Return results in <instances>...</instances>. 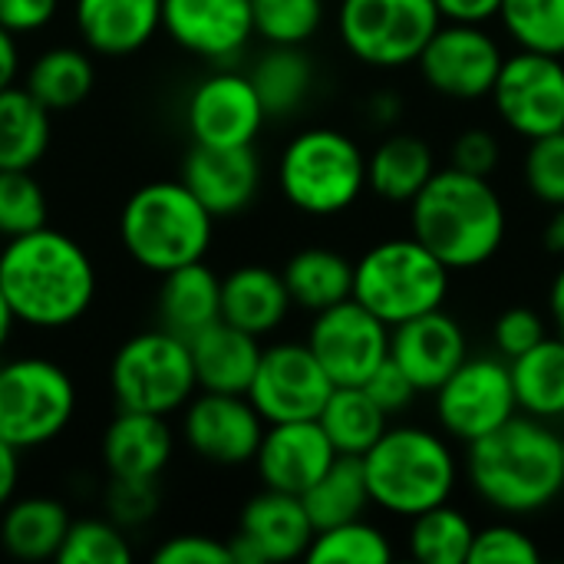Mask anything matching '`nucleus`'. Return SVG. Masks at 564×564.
Wrapping results in <instances>:
<instances>
[{
    "label": "nucleus",
    "instance_id": "1",
    "mask_svg": "<svg viewBox=\"0 0 564 564\" xmlns=\"http://www.w3.org/2000/svg\"><path fill=\"white\" fill-rule=\"evenodd\" d=\"M0 288L17 324L63 330L86 317L96 301L99 274L89 251L59 228H36L3 241Z\"/></svg>",
    "mask_w": 564,
    "mask_h": 564
},
{
    "label": "nucleus",
    "instance_id": "2",
    "mask_svg": "<svg viewBox=\"0 0 564 564\" xmlns=\"http://www.w3.org/2000/svg\"><path fill=\"white\" fill-rule=\"evenodd\" d=\"M466 476L473 492L509 519L545 512L564 492L562 433L545 420L516 413L469 446Z\"/></svg>",
    "mask_w": 564,
    "mask_h": 564
},
{
    "label": "nucleus",
    "instance_id": "3",
    "mask_svg": "<svg viewBox=\"0 0 564 564\" xmlns=\"http://www.w3.org/2000/svg\"><path fill=\"white\" fill-rule=\"evenodd\" d=\"M410 235L423 241L449 271L489 264L509 235L506 202L486 175L456 165L436 169L410 202Z\"/></svg>",
    "mask_w": 564,
    "mask_h": 564
},
{
    "label": "nucleus",
    "instance_id": "4",
    "mask_svg": "<svg viewBox=\"0 0 564 564\" xmlns=\"http://www.w3.org/2000/svg\"><path fill=\"white\" fill-rule=\"evenodd\" d=\"M215 238V215L182 178H159L135 188L119 212V241L149 274H169L205 261Z\"/></svg>",
    "mask_w": 564,
    "mask_h": 564
},
{
    "label": "nucleus",
    "instance_id": "5",
    "mask_svg": "<svg viewBox=\"0 0 564 564\" xmlns=\"http://www.w3.org/2000/svg\"><path fill=\"white\" fill-rule=\"evenodd\" d=\"M360 459L370 502L397 519H413L449 502L459 482V463L449 440L426 426H387Z\"/></svg>",
    "mask_w": 564,
    "mask_h": 564
},
{
    "label": "nucleus",
    "instance_id": "6",
    "mask_svg": "<svg viewBox=\"0 0 564 564\" xmlns=\"http://www.w3.org/2000/svg\"><path fill=\"white\" fill-rule=\"evenodd\" d=\"M278 188L291 208L330 218L367 192V155L340 129L311 126L297 132L278 159Z\"/></svg>",
    "mask_w": 564,
    "mask_h": 564
},
{
    "label": "nucleus",
    "instance_id": "7",
    "mask_svg": "<svg viewBox=\"0 0 564 564\" xmlns=\"http://www.w3.org/2000/svg\"><path fill=\"white\" fill-rule=\"evenodd\" d=\"M449 294V268L413 235L377 241L354 264V301L397 327L440 311Z\"/></svg>",
    "mask_w": 564,
    "mask_h": 564
},
{
    "label": "nucleus",
    "instance_id": "8",
    "mask_svg": "<svg viewBox=\"0 0 564 564\" xmlns=\"http://www.w3.org/2000/svg\"><path fill=\"white\" fill-rule=\"evenodd\" d=\"M109 390L116 410H142L172 416L198 393L188 340L165 330H139L119 344L109 364Z\"/></svg>",
    "mask_w": 564,
    "mask_h": 564
},
{
    "label": "nucleus",
    "instance_id": "9",
    "mask_svg": "<svg viewBox=\"0 0 564 564\" xmlns=\"http://www.w3.org/2000/svg\"><path fill=\"white\" fill-rule=\"evenodd\" d=\"M79 406L76 380L50 357L0 364V436L20 453L56 443Z\"/></svg>",
    "mask_w": 564,
    "mask_h": 564
},
{
    "label": "nucleus",
    "instance_id": "10",
    "mask_svg": "<svg viewBox=\"0 0 564 564\" xmlns=\"http://www.w3.org/2000/svg\"><path fill=\"white\" fill-rule=\"evenodd\" d=\"M440 23L436 0H340L337 7L344 50L373 69L416 66Z\"/></svg>",
    "mask_w": 564,
    "mask_h": 564
},
{
    "label": "nucleus",
    "instance_id": "11",
    "mask_svg": "<svg viewBox=\"0 0 564 564\" xmlns=\"http://www.w3.org/2000/svg\"><path fill=\"white\" fill-rule=\"evenodd\" d=\"M433 397L440 430L466 446L496 433L519 413L509 360L499 357H466Z\"/></svg>",
    "mask_w": 564,
    "mask_h": 564
},
{
    "label": "nucleus",
    "instance_id": "12",
    "mask_svg": "<svg viewBox=\"0 0 564 564\" xmlns=\"http://www.w3.org/2000/svg\"><path fill=\"white\" fill-rule=\"evenodd\" d=\"M502 59L506 53L486 26L443 20L423 46L416 69L433 93L456 102H476L492 96Z\"/></svg>",
    "mask_w": 564,
    "mask_h": 564
},
{
    "label": "nucleus",
    "instance_id": "13",
    "mask_svg": "<svg viewBox=\"0 0 564 564\" xmlns=\"http://www.w3.org/2000/svg\"><path fill=\"white\" fill-rule=\"evenodd\" d=\"M307 347L334 380V387H364L380 364L390 360V324L360 301L347 297L314 314Z\"/></svg>",
    "mask_w": 564,
    "mask_h": 564
},
{
    "label": "nucleus",
    "instance_id": "14",
    "mask_svg": "<svg viewBox=\"0 0 564 564\" xmlns=\"http://www.w3.org/2000/svg\"><path fill=\"white\" fill-rule=\"evenodd\" d=\"M499 119L522 139H539L564 129V63L562 56L519 50L502 59L492 86Z\"/></svg>",
    "mask_w": 564,
    "mask_h": 564
},
{
    "label": "nucleus",
    "instance_id": "15",
    "mask_svg": "<svg viewBox=\"0 0 564 564\" xmlns=\"http://www.w3.org/2000/svg\"><path fill=\"white\" fill-rule=\"evenodd\" d=\"M330 393L334 380L327 377L307 340H281L264 347L258 373L248 387V400L264 423L317 420Z\"/></svg>",
    "mask_w": 564,
    "mask_h": 564
},
{
    "label": "nucleus",
    "instance_id": "16",
    "mask_svg": "<svg viewBox=\"0 0 564 564\" xmlns=\"http://www.w3.org/2000/svg\"><path fill=\"white\" fill-rule=\"evenodd\" d=\"M268 423L248 393L198 390L182 410V440L208 466L238 469L254 463Z\"/></svg>",
    "mask_w": 564,
    "mask_h": 564
},
{
    "label": "nucleus",
    "instance_id": "17",
    "mask_svg": "<svg viewBox=\"0 0 564 564\" xmlns=\"http://www.w3.org/2000/svg\"><path fill=\"white\" fill-rule=\"evenodd\" d=\"M264 122L251 76L228 66L202 76L185 99V129L195 145H254Z\"/></svg>",
    "mask_w": 564,
    "mask_h": 564
},
{
    "label": "nucleus",
    "instance_id": "18",
    "mask_svg": "<svg viewBox=\"0 0 564 564\" xmlns=\"http://www.w3.org/2000/svg\"><path fill=\"white\" fill-rule=\"evenodd\" d=\"M317 529L301 502V496L264 489L258 492L238 519L231 545L235 564H281L304 558Z\"/></svg>",
    "mask_w": 564,
    "mask_h": 564
},
{
    "label": "nucleus",
    "instance_id": "19",
    "mask_svg": "<svg viewBox=\"0 0 564 564\" xmlns=\"http://www.w3.org/2000/svg\"><path fill=\"white\" fill-rule=\"evenodd\" d=\"M162 30L185 53L228 63L254 36L251 0H162Z\"/></svg>",
    "mask_w": 564,
    "mask_h": 564
},
{
    "label": "nucleus",
    "instance_id": "20",
    "mask_svg": "<svg viewBox=\"0 0 564 564\" xmlns=\"http://www.w3.org/2000/svg\"><path fill=\"white\" fill-rule=\"evenodd\" d=\"M469 357L466 330L443 307L390 327V360L420 393H436Z\"/></svg>",
    "mask_w": 564,
    "mask_h": 564
},
{
    "label": "nucleus",
    "instance_id": "21",
    "mask_svg": "<svg viewBox=\"0 0 564 564\" xmlns=\"http://www.w3.org/2000/svg\"><path fill=\"white\" fill-rule=\"evenodd\" d=\"M337 459L334 443L327 440L317 420H294V423H268L254 469L264 489L304 496Z\"/></svg>",
    "mask_w": 564,
    "mask_h": 564
},
{
    "label": "nucleus",
    "instance_id": "22",
    "mask_svg": "<svg viewBox=\"0 0 564 564\" xmlns=\"http://www.w3.org/2000/svg\"><path fill=\"white\" fill-rule=\"evenodd\" d=\"M195 198L215 215L228 218L245 212L261 188V159L254 145H195L188 149L178 175Z\"/></svg>",
    "mask_w": 564,
    "mask_h": 564
},
{
    "label": "nucleus",
    "instance_id": "23",
    "mask_svg": "<svg viewBox=\"0 0 564 564\" xmlns=\"http://www.w3.org/2000/svg\"><path fill=\"white\" fill-rule=\"evenodd\" d=\"M175 453L169 416L142 410H116L99 440L109 479H159Z\"/></svg>",
    "mask_w": 564,
    "mask_h": 564
},
{
    "label": "nucleus",
    "instance_id": "24",
    "mask_svg": "<svg viewBox=\"0 0 564 564\" xmlns=\"http://www.w3.org/2000/svg\"><path fill=\"white\" fill-rule=\"evenodd\" d=\"M73 23L89 53L132 56L162 30V0H76Z\"/></svg>",
    "mask_w": 564,
    "mask_h": 564
},
{
    "label": "nucleus",
    "instance_id": "25",
    "mask_svg": "<svg viewBox=\"0 0 564 564\" xmlns=\"http://www.w3.org/2000/svg\"><path fill=\"white\" fill-rule=\"evenodd\" d=\"M188 350H192L198 390L248 393L264 347H261V337L218 317L215 324L188 337Z\"/></svg>",
    "mask_w": 564,
    "mask_h": 564
},
{
    "label": "nucleus",
    "instance_id": "26",
    "mask_svg": "<svg viewBox=\"0 0 564 564\" xmlns=\"http://www.w3.org/2000/svg\"><path fill=\"white\" fill-rule=\"evenodd\" d=\"M291 307L294 301L284 274L268 264H241L221 278V321L254 337L274 334L288 321Z\"/></svg>",
    "mask_w": 564,
    "mask_h": 564
},
{
    "label": "nucleus",
    "instance_id": "27",
    "mask_svg": "<svg viewBox=\"0 0 564 564\" xmlns=\"http://www.w3.org/2000/svg\"><path fill=\"white\" fill-rule=\"evenodd\" d=\"M155 314H159V327L185 340L195 337L198 330H205L221 317V278L205 261H192L162 274L155 294Z\"/></svg>",
    "mask_w": 564,
    "mask_h": 564
},
{
    "label": "nucleus",
    "instance_id": "28",
    "mask_svg": "<svg viewBox=\"0 0 564 564\" xmlns=\"http://www.w3.org/2000/svg\"><path fill=\"white\" fill-rule=\"evenodd\" d=\"M69 525L73 516L59 499L23 496L0 512V545L17 562H56Z\"/></svg>",
    "mask_w": 564,
    "mask_h": 564
},
{
    "label": "nucleus",
    "instance_id": "29",
    "mask_svg": "<svg viewBox=\"0 0 564 564\" xmlns=\"http://www.w3.org/2000/svg\"><path fill=\"white\" fill-rule=\"evenodd\" d=\"M433 175V145L413 132H397L367 155V188L390 205H410Z\"/></svg>",
    "mask_w": 564,
    "mask_h": 564
},
{
    "label": "nucleus",
    "instance_id": "30",
    "mask_svg": "<svg viewBox=\"0 0 564 564\" xmlns=\"http://www.w3.org/2000/svg\"><path fill=\"white\" fill-rule=\"evenodd\" d=\"M53 139V112L26 89H0V169H33Z\"/></svg>",
    "mask_w": 564,
    "mask_h": 564
},
{
    "label": "nucleus",
    "instance_id": "31",
    "mask_svg": "<svg viewBox=\"0 0 564 564\" xmlns=\"http://www.w3.org/2000/svg\"><path fill=\"white\" fill-rule=\"evenodd\" d=\"M519 413L535 420H564V337H545L509 360Z\"/></svg>",
    "mask_w": 564,
    "mask_h": 564
},
{
    "label": "nucleus",
    "instance_id": "32",
    "mask_svg": "<svg viewBox=\"0 0 564 564\" xmlns=\"http://www.w3.org/2000/svg\"><path fill=\"white\" fill-rule=\"evenodd\" d=\"M281 274L291 301L311 314L354 297V264L340 251L324 245L301 248L297 254H291Z\"/></svg>",
    "mask_w": 564,
    "mask_h": 564
},
{
    "label": "nucleus",
    "instance_id": "33",
    "mask_svg": "<svg viewBox=\"0 0 564 564\" xmlns=\"http://www.w3.org/2000/svg\"><path fill=\"white\" fill-rule=\"evenodd\" d=\"M23 86L50 112H66L89 99L96 86V63L79 46H50L30 63Z\"/></svg>",
    "mask_w": 564,
    "mask_h": 564
},
{
    "label": "nucleus",
    "instance_id": "34",
    "mask_svg": "<svg viewBox=\"0 0 564 564\" xmlns=\"http://www.w3.org/2000/svg\"><path fill=\"white\" fill-rule=\"evenodd\" d=\"M248 76L264 102L268 119L294 116L314 89V63L304 46H268Z\"/></svg>",
    "mask_w": 564,
    "mask_h": 564
},
{
    "label": "nucleus",
    "instance_id": "35",
    "mask_svg": "<svg viewBox=\"0 0 564 564\" xmlns=\"http://www.w3.org/2000/svg\"><path fill=\"white\" fill-rule=\"evenodd\" d=\"M317 423L324 426L337 456H367V449L387 433L390 416L367 393V387H334Z\"/></svg>",
    "mask_w": 564,
    "mask_h": 564
},
{
    "label": "nucleus",
    "instance_id": "36",
    "mask_svg": "<svg viewBox=\"0 0 564 564\" xmlns=\"http://www.w3.org/2000/svg\"><path fill=\"white\" fill-rule=\"evenodd\" d=\"M314 529H334L354 519H364L370 502L367 476H364V459L360 456H337L330 469L301 496Z\"/></svg>",
    "mask_w": 564,
    "mask_h": 564
},
{
    "label": "nucleus",
    "instance_id": "37",
    "mask_svg": "<svg viewBox=\"0 0 564 564\" xmlns=\"http://www.w3.org/2000/svg\"><path fill=\"white\" fill-rule=\"evenodd\" d=\"M476 529L449 502L410 519V555L420 564H469Z\"/></svg>",
    "mask_w": 564,
    "mask_h": 564
},
{
    "label": "nucleus",
    "instance_id": "38",
    "mask_svg": "<svg viewBox=\"0 0 564 564\" xmlns=\"http://www.w3.org/2000/svg\"><path fill=\"white\" fill-rule=\"evenodd\" d=\"M499 20L519 50L564 59V0H502Z\"/></svg>",
    "mask_w": 564,
    "mask_h": 564
},
{
    "label": "nucleus",
    "instance_id": "39",
    "mask_svg": "<svg viewBox=\"0 0 564 564\" xmlns=\"http://www.w3.org/2000/svg\"><path fill=\"white\" fill-rule=\"evenodd\" d=\"M304 558L314 564H390L393 545L387 532L367 519H354L334 529H321Z\"/></svg>",
    "mask_w": 564,
    "mask_h": 564
},
{
    "label": "nucleus",
    "instance_id": "40",
    "mask_svg": "<svg viewBox=\"0 0 564 564\" xmlns=\"http://www.w3.org/2000/svg\"><path fill=\"white\" fill-rule=\"evenodd\" d=\"M251 13L268 46H304L324 23V0H251Z\"/></svg>",
    "mask_w": 564,
    "mask_h": 564
},
{
    "label": "nucleus",
    "instance_id": "41",
    "mask_svg": "<svg viewBox=\"0 0 564 564\" xmlns=\"http://www.w3.org/2000/svg\"><path fill=\"white\" fill-rule=\"evenodd\" d=\"M59 564H129L132 545L122 525L106 519H73L59 552Z\"/></svg>",
    "mask_w": 564,
    "mask_h": 564
},
{
    "label": "nucleus",
    "instance_id": "42",
    "mask_svg": "<svg viewBox=\"0 0 564 564\" xmlns=\"http://www.w3.org/2000/svg\"><path fill=\"white\" fill-rule=\"evenodd\" d=\"M50 225L43 185L26 169H0V235L17 238Z\"/></svg>",
    "mask_w": 564,
    "mask_h": 564
},
{
    "label": "nucleus",
    "instance_id": "43",
    "mask_svg": "<svg viewBox=\"0 0 564 564\" xmlns=\"http://www.w3.org/2000/svg\"><path fill=\"white\" fill-rule=\"evenodd\" d=\"M522 175H525L529 192L542 205H549V208L564 205V129L529 142Z\"/></svg>",
    "mask_w": 564,
    "mask_h": 564
},
{
    "label": "nucleus",
    "instance_id": "44",
    "mask_svg": "<svg viewBox=\"0 0 564 564\" xmlns=\"http://www.w3.org/2000/svg\"><path fill=\"white\" fill-rule=\"evenodd\" d=\"M542 562V549L512 522H492L476 529L469 564H535Z\"/></svg>",
    "mask_w": 564,
    "mask_h": 564
},
{
    "label": "nucleus",
    "instance_id": "45",
    "mask_svg": "<svg viewBox=\"0 0 564 564\" xmlns=\"http://www.w3.org/2000/svg\"><path fill=\"white\" fill-rule=\"evenodd\" d=\"M106 512L122 529H139L159 512V479H109Z\"/></svg>",
    "mask_w": 564,
    "mask_h": 564
},
{
    "label": "nucleus",
    "instance_id": "46",
    "mask_svg": "<svg viewBox=\"0 0 564 564\" xmlns=\"http://www.w3.org/2000/svg\"><path fill=\"white\" fill-rule=\"evenodd\" d=\"M496 350L502 354V360H516L525 350H532L539 340L549 337L542 314H535L532 307H509L502 311V317L496 321Z\"/></svg>",
    "mask_w": 564,
    "mask_h": 564
},
{
    "label": "nucleus",
    "instance_id": "47",
    "mask_svg": "<svg viewBox=\"0 0 564 564\" xmlns=\"http://www.w3.org/2000/svg\"><path fill=\"white\" fill-rule=\"evenodd\" d=\"M152 558L159 564H235L228 542L212 539V535H198V532L165 539L152 552Z\"/></svg>",
    "mask_w": 564,
    "mask_h": 564
},
{
    "label": "nucleus",
    "instance_id": "48",
    "mask_svg": "<svg viewBox=\"0 0 564 564\" xmlns=\"http://www.w3.org/2000/svg\"><path fill=\"white\" fill-rule=\"evenodd\" d=\"M456 169L463 172H473V175H492L499 169V159H502V149H499V139L489 132V129H466L453 139V149H449Z\"/></svg>",
    "mask_w": 564,
    "mask_h": 564
},
{
    "label": "nucleus",
    "instance_id": "49",
    "mask_svg": "<svg viewBox=\"0 0 564 564\" xmlns=\"http://www.w3.org/2000/svg\"><path fill=\"white\" fill-rule=\"evenodd\" d=\"M364 387H367V393L383 406L387 416H400V413L410 410V403L420 397V390L413 387V380H410L393 360L380 364V370H377Z\"/></svg>",
    "mask_w": 564,
    "mask_h": 564
},
{
    "label": "nucleus",
    "instance_id": "50",
    "mask_svg": "<svg viewBox=\"0 0 564 564\" xmlns=\"http://www.w3.org/2000/svg\"><path fill=\"white\" fill-rule=\"evenodd\" d=\"M59 13V0H0V26L17 36L40 33Z\"/></svg>",
    "mask_w": 564,
    "mask_h": 564
},
{
    "label": "nucleus",
    "instance_id": "51",
    "mask_svg": "<svg viewBox=\"0 0 564 564\" xmlns=\"http://www.w3.org/2000/svg\"><path fill=\"white\" fill-rule=\"evenodd\" d=\"M440 17L446 23H479L486 26L489 20H499L502 0H436Z\"/></svg>",
    "mask_w": 564,
    "mask_h": 564
},
{
    "label": "nucleus",
    "instance_id": "52",
    "mask_svg": "<svg viewBox=\"0 0 564 564\" xmlns=\"http://www.w3.org/2000/svg\"><path fill=\"white\" fill-rule=\"evenodd\" d=\"M20 473H23V466H20V449L0 436V512L13 502L17 486H20Z\"/></svg>",
    "mask_w": 564,
    "mask_h": 564
},
{
    "label": "nucleus",
    "instance_id": "53",
    "mask_svg": "<svg viewBox=\"0 0 564 564\" xmlns=\"http://www.w3.org/2000/svg\"><path fill=\"white\" fill-rule=\"evenodd\" d=\"M20 69H23V56H20L17 33L0 26V89L13 86L20 79Z\"/></svg>",
    "mask_w": 564,
    "mask_h": 564
},
{
    "label": "nucleus",
    "instance_id": "54",
    "mask_svg": "<svg viewBox=\"0 0 564 564\" xmlns=\"http://www.w3.org/2000/svg\"><path fill=\"white\" fill-rule=\"evenodd\" d=\"M545 248L552 254H562L564 258V205L552 208V218L545 225Z\"/></svg>",
    "mask_w": 564,
    "mask_h": 564
},
{
    "label": "nucleus",
    "instance_id": "55",
    "mask_svg": "<svg viewBox=\"0 0 564 564\" xmlns=\"http://www.w3.org/2000/svg\"><path fill=\"white\" fill-rule=\"evenodd\" d=\"M549 311H552V321H555V327L562 330V337H564V264L558 268L555 281H552V291H549Z\"/></svg>",
    "mask_w": 564,
    "mask_h": 564
},
{
    "label": "nucleus",
    "instance_id": "56",
    "mask_svg": "<svg viewBox=\"0 0 564 564\" xmlns=\"http://www.w3.org/2000/svg\"><path fill=\"white\" fill-rule=\"evenodd\" d=\"M13 324H17V314H13V307H10V301H7V294H3V288H0V354H3V347L10 344Z\"/></svg>",
    "mask_w": 564,
    "mask_h": 564
},
{
    "label": "nucleus",
    "instance_id": "57",
    "mask_svg": "<svg viewBox=\"0 0 564 564\" xmlns=\"http://www.w3.org/2000/svg\"><path fill=\"white\" fill-rule=\"evenodd\" d=\"M370 109H373V119H377V122H393L397 112H400V102H397L393 96H377Z\"/></svg>",
    "mask_w": 564,
    "mask_h": 564
},
{
    "label": "nucleus",
    "instance_id": "58",
    "mask_svg": "<svg viewBox=\"0 0 564 564\" xmlns=\"http://www.w3.org/2000/svg\"><path fill=\"white\" fill-rule=\"evenodd\" d=\"M3 241H7V238H3V235H0V251H3Z\"/></svg>",
    "mask_w": 564,
    "mask_h": 564
},
{
    "label": "nucleus",
    "instance_id": "59",
    "mask_svg": "<svg viewBox=\"0 0 564 564\" xmlns=\"http://www.w3.org/2000/svg\"><path fill=\"white\" fill-rule=\"evenodd\" d=\"M562 456H564V433H562Z\"/></svg>",
    "mask_w": 564,
    "mask_h": 564
}]
</instances>
